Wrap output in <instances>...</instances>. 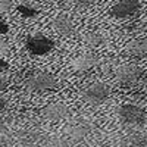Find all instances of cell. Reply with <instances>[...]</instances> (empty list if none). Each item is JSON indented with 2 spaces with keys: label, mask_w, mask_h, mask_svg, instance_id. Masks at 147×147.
I'll use <instances>...</instances> for the list:
<instances>
[{
  "label": "cell",
  "mask_w": 147,
  "mask_h": 147,
  "mask_svg": "<svg viewBox=\"0 0 147 147\" xmlns=\"http://www.w3.org/2000/svg\"><path fill=\"white\" fill-rule=\"evenodd\" d=\"M88 131H90L88 125H85V124H77V125H74L71 128V137H74V138H84L88 134Z\"/></svg>",
  "instance_id": "8fae6325"
},
{
  "label": "cell",
  "mask_w": 147,
  "mask_h": 147,
  "mask_svg": "<svg viewBox=\"0 0 147 147\" xmlns=\"http://www.w3.org/2000/svg\"><path fill=\"white\" fill-rule=\"evenodd\" d=\"M118 115L121 121L128 125H143L146 121V112L136 105H122L118 110Z\"/></svg>",
  "instance_id": "3957f363"
},
{
  "label": "cell",
  "mask_w": 147,
  "mask_h": 147,
  "mask_svg": "<svg viewBox=\"0 0 147 147\" xmlns=\"http://www.w3.org/2000/svg\"><path fill=\"white\" fill-rule=\"evenodd\" d=\"M56 147H74V146L71 143H68V141H60V143H57Z\"/></svg>",
  "instance_id": "e0dca14e"
},
{
  "label": "cell",
  "mask_w": 147,
  "mask_h": 147,
  "mask_svg": "<svg viewBox=\"0 0 147 147\" xmlns=\"http://www.w3.org/2000/svg\"><path fill=\"white\" fill-rule=\"evenodd\" d=\"M0 66H2V69H3V71H5V69H6V66H7V65H6V62H5V60H2V62H0Z\"/></svg>",
  "instance_id": "d6986e66"
},
{
  "label": "cell",
  "mask_w": 147,
  "mask_h": 147,
  "mask_svg": "<svg viewBox=\"0 0 147 147\" xmlns=\"http://www.w3.org/2000/svg\"><path fill=\"white\" fill-rule=\"evenodd\" d=\"M74 2L80 6H91L93 3H96V0H74Z\"/></svg>",
  "instance_id": "9a60e30c"
},
{
  "label": "cell",
  "mask_w": 147,
  "mask_h": 147,
  "mask_svg": "<svg viewBox=\"0 0 147 147\" xmlns=\"http://www.w3.org/2000/svg\"><path fill=\"white\" fill-rule=\"evenodd\" d=\"M143 75V69L138 65H124L116 71V80L121 84H134Z\"/></svg>",
  "instance_id": "8992f818"
},
{
  "label": "cell",
  "mask_w": 147,
  "mask_h": 147,
  "mask_svg": "<svg viewBox=\"0 0 147 147\" xmlns=\"http://www.w3.org/2000/svg\"><path fill=\"white\" fill-rule=\"evenodd\" d=\"M68 107L63 103H52V105H47L43 109V115L47 119H52V121H59V119H63L68 115Z\"/></svg>",
  "instance_id": "52a82bcc"
},
{
  "label": "cell",
  "mask_w": 147,
  "mask_h": 147,
  "mask_svg": "<svg viewBox=\"0 0 147 147\" xmlns=\"http://www.w3.org/2000/svg\"><path fill=\"white\" fill-rule=\"evenodd\" d=\"M2 147H6V146H5V144H3V146H2Z\"/></svg>",
  "instance_id": "ffe728a7"
},
{
  "label": "cell",
  "mask_w": 147,
  "mask_h": 147,
  "mask_svg": "<svg viewBox=\"0 0 147 147\" xmlns=\"http://www.w3.org/2000/svg\"><path fill=\"white\" fill-rule=\"evenodd\" d=\"M85 43H87V46H90V47H99L105 43V37L99 32H91V34H88L87 37H85Z\"/></svg>",
  "instance_id": "7c38bea8"
},
{
  "label": "cell",
  "mask_w": 147,
  "mask_h": 147,
  "mask_svg": "<svg viewBox=\"0 0 147 147\" xmlns=\"http://www.w3.org/2000/svg\"><path fill=\"white\" fill-rule=\"evenodd\" d=\"M128 53L134 57H144L147 56V38H136L128 46Z\"/></svg>",
  "instance_id": "30bf717a"
},
{
  "label": "cell",
  "mask_w": 147,
  "mask_h": 147,
  "mask_svg": "<svg viewBox=\"0 0 147 147\" xmlns=\"http://www.w3.org/2000/svg\"><path fill=\"white\" fill-rule=\"evenodd\" d=\"M7 7H10V0H2V12H5Z\"/></svg>",
  "instance_id": "2e32d148"
},
{
  "label": "cell",
  "mask_w": 147,
  "mask_h": 147,
  "mask_svg": "<svg viewBox=\"0 0 147 147\" xmlns=\"http://www.w3.org/2000/svg\"><path fill=\"white\" fill-rule=\"evenodd\" d=\"M25 85L32 91H47L57 87V80L47 72H34L25 80Z\"/></svg>",
  "instance_id": "6da1fadb"
},
{
  "label": "cell",
  "mask_w": 147,
  "mask_h": 147,
  "mask_svg": "<svg viewBox=\"0 0 147 147\" xmlns=\"http://www.w3.org/2000/svg\"><path fill=\"white\" fill-rule=\"evenodd\" d=\"M97 62H99V59H97V56L94 53H84L81 55L77 60L75 63H74V66H75L77 71H88L91 68H94L97 65Z\"/></svg>",
  "instance_id": "9c48e42d"
},
{
  "label": "cell",
  "mask_w": 147,
  "mask_h": 147,
  "mask_svg": "<svg viewBox=\"0 0 147 147\" xmlns=\"http://www.w3.org/2000/svg\"><path fill=\"white\" fill-rule=\"evenodd\" d=\"M129 147H147V140L146 138H136Z\"/></svg>",
  "instance_id": "5bb4252c"
},
{
  "label": "cell",
  "mask_w": 147,
  "mask_h": 147,
  "mask_svg": "<svg viewBox=\"0 0 147 147\" xmlns=\"http://www.w3.org/2000/svg\"><path fill=\"white\" fill-rule=\"evenodd\" d=\"M7 31H9V27H7V24L2 22V34L5 35V34H7Z\"/></svg>",
  "instance_id": "ac0fdd59"
},
{
  "label": "cell",
  "mask_w": 147,
  "mask_h": 147,
  "mask_svg": "<svg viewBox=\"0 0 147 147\" xmlns=\"http://www.w3.org/2000/svg\"><path fill=\"white\" fill-rule=\"evenodd\" d=\"M53 28L60 34V35H72L75 31V25L74 21L68 15H59L53 21Z\"/></svg>",
  "instance_id": "ba28073f"
},
{
  "label": "cell",
  "mask_w": 147,
  "mask_h": 147,
  "mask_svg": "<svg viewBox=\"0 0 147 147\" xmlns=\"http://www.w3.org/2000/svg\"><path fill=\"white\" fill-rule=\"evenodd\" d=\"M140 9H141V3L138 0H121L119 3L112 6L110 15L118 19H124V18H129L132 15H136Z\"/></svg>",
  "instance_id": "5b68a950"
},
{
  "label": "cell",
  "mask_w": 147,
  "mask_h": 147,
  "mask_svg": "<svg viewBox=\"0 0 147 147\" xmlns=\"http://www.w3.org/2000/svg\"><path fill=\"white\" fill-rule=\"evenodd\" d=\"M18 12L24 18H35L38 15V10L35 7H31L28 5H18Z\"/></svg>",
  "instance_id": "4fadbf2b"
},
{
  "label": "cell",
  "mask_w": 147,
  "mask_h": 147,
  "mask_svg": "<svg viewBox=\"0 0 147 147\" xmlns=\"http://www.w3.org/2000/svg\"><path fill=\"white\" fill-rule=\"evenodd\" d=\"M25 49L35 56H43L50 53L55 49V41L50 40L49 37L37 34V35H30L25 40Z\"/></svg>",
  "instance_id": "7a4b0ae2"
},
{
  "label": "cell",
  "mask_w": 147,
  "mask_h": 147,
  "mask_svg": "<svg viewBox=\"0 0 147 147\" xmlns=\"http://www.w3.org/2000/svg\"><path fill=\"white\" fill-rule=\"evenodd\" d=\"M110 96V88L103 82H94L82 93L84 100L90 105H100Z\"/></svg>",
  "instance_id": "277c9868"
}]
</instances>
